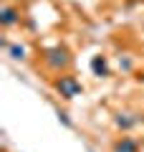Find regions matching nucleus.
I'll list each match as a JSON object with an SVG mask.
<instances>
[{
	"label": "nucleus",
	"instance_id": "obj_7",
	"mask_svg": "<svg viewBox=\"0 0 144 152\" xmlns=\"http://www.w3.org/2000/svg\"><path fill=\"white\" fill-rule=\"evenodd\" d=\"M8 53H10L13 61H25L28 58V48L20 46V43H10V46H8Z\"/></svg>",
	"mask_w": 144,
	"mask_h": 152
},
{
	"label": "nucleus",
	"instance_id": "obj_6",
	"mask_svg": "<svg viewBox=\"0 0 144 152\" xmlns=\"http://www.w3.org/2000/svg\"><path fill=\"white\" fill-rule=\"evenodd\" d=\"M111 150L114 152H139V140L137 137L124 134V137H119V140L111 145Z\"/></svg>",
	"mask_w": 144,
	"mask_h": 152
},
{
	"label": "nucleus",
	"instance_id": "obj_1",
	"mask_svg": "<svg viewBox=\"0 0 144 152\" xmlns=\"http://www.w3.org/2000/svg\"><path fill=\"white\" fill-rule=\"evenodd\" d=\"M43 64L48 66L51 71H56V74H61V71H66L71 66V51L66 48V46H51V48L43 51Z\"/></svg>",
	"mask_w": 144,
	"mask_h": 152
},
{
	"label": "nucleus",
	"instance_id": "obj_8",
	"mask_svg": "<svg viewBox=\"0 0 144 152\" xmlns=\"http://www.w3.org/2000/svg\"><path fill=\"white\" fill-rule=\"evenodd\" d=\"M56 117H58V122H61L63 127H68V129H73V122H71V117H68V114L63 112V109H56Z\"/></svg>",
	"mask_w": 144,
	"mask_h": 152
},
{
	"label": "nucleus",
	"instance_id": "obj_5",
	"mask_svg": "<svg viewBox=\"0 0 144 152\" xmlns=\"http://www.w3.org/2000/svg\"><path fill=\"white\" fill-rule=\"evenodd\" d=\"M20 23V10L13 5H3V10H0V26L3 28H13Z\"/></svg>",
	"mask_w": 144,
	"mask_h": 152
},
{
	"label": "nucleus",
	"instance_id": "obj_4",
	"mask_svg": "<svg viewBox=\"0 0 144 152\" xmlns=\"http://www.w3.org/2000/svg\"><path fill=\"white\" fill-rule=\"evenodd\" d=\"M91 71H94V76L96 79H109L111 76V69H109V58L106 56H94L91 58Z\"/></svg>",
	"mask_w": 144,
	"mask_h": 152
},
{
	"label": "nucleus",
	"instance_id": "obj_2",
	"mask_svg": "<svg viewBox=\"0 0 144 152\" xmlns=\"http://www.w3.org/2000/svg\"><path fill=\"white\" fill-rule=\"evenodd\" d=\"M53 89L58 91V96H61V99H66V102H71L73 96H79V94L84 91L81 81L76 79L73 74H63V76H56V79H53Z\"/></svg>",
	"mask_w": 144,
	"mask_h": 152
},
{
	"label": "nucleus",
	"instance_id": "obj_9",
	"mask_svg": "<svg viewBox=\"0 0 144 152\" xmlns=\"http://www.w3.org/2000/svg\"><path fill=\"white\" fill-rule=\"evenodd\" d=\"M119 69H121V71H132L134 69V61L132 58H119Z\"/></svg>",
	"mask_w": 144,
	"mask_h": 152
},
{
	"label": "nucleus",
	"instance_id": "obj_3",
	"mask_svg": "<svg viewBox=\"0 0 144 152\" xmlns=\"http://www.w3.org/2000/svg\"><path fill=\"white\" fill-rule=\"evenodd\" d=\"M144 122V114H129V112H116L114 114V127L121 132H129L134 129L137 124H142Z\"/></svg>",
	"mask_w": 144,
	"mask_h": 152
},
{
	"label": "nucleus",
	"instance_id": "obj_10",
	"mask_svg": "<svg viewBox=\"0 0 144 152\" xmlns=\"http://www.w3.org/2000/svg\"><path fill=\"white\" fill-rule=\"evenodd\" d=\"M137 79H139V81H142V84H144V74H139V76H137Z\"/></svg>",
	"mask_w": 144,
	"mask_h": 152
}]
</instances>
